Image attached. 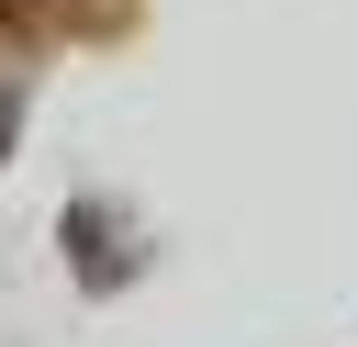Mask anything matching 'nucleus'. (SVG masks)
<instances>
[{
	"label": "nucleus",
	"instance_id": "1",
	"mask_svg": "<svg viewBox=\"0 0 358 347\" xmlns=\"http://www.w3.org/2000/svg\"><path fill=\"white\" fill-rule=\"evenodd\" d=\"M11 34H22V11H11V0H0V45H11Z\"/></svg>",
	"mask_w": 358,
	"mask_h": 347
}]
</instances>
